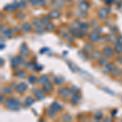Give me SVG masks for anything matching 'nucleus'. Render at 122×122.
<instances>
[{"mask_svg": "<svg viewBox=\"0 0 122 122\" xmlns=\"http://www.w3.org/2000/svg\"><path fill=\"white\" fill-rule=\"evenodd\" d=\"M5 106L10 111H18L20 107V102L15 98H8L5 102Z\"/></svg>", "mask_w": 122, "mask_h": 122, "instance_id": "obj_1", "label": "nucleus"}, {"mask_svg": "<svg viewBox=\"0 0 122 122\" xmlns=\"http://www.w3.org/2000/svg\"><path fill=\"white\" fill-rule=\"evenodd\" d=\"M33 25L35 28V32L38 34H42V33H44L45 31V28L42 27V24L41 23L40 19H34L33 20Z\"/></svg>", "mask_w": 122, "mask_h": 122, "instance_id": "obj_2", "label": "nucleus"}, {"mask_svg": "<svg viewBox=\"0 0 122 122\" xmlns=\"http://www.w3.org/2000/svg\"><path fill=\"white\" fill-rule=\"evenodd\" d=\"M103 55L107 59H112L114 56V48L111 46H105L103 49Z\"/></svg>", "mask_w": 122, "mask_h": 122, "instance_id": "obj_3", "label": "nucleus"}, {"mask_svg": "<svg viewBox=\"0 0 122 122\" xmlns=\"http://www.w3.org/2000/svg\"><path fill=\"white\" fill-rule=\"evenodd\" d=\"M108 14H109V8L107 7H103L98 11V17L101 20H104L107 19Z\"/></svg>", "mask_w": 122, "mask_h": 122, "instance_id": "obj_4", "label": "nucleus"}, {"mask_svg": "<svg viewBox=\"0 0 122 122\" xmlns=\"http://www.w3.org/2000/svg\"><path fill=\"white\" fill-rule=\"evenodd\" d=\"M58 94L64 99H68L69 97H71L72 92H71L70 89L67 87H60L58 90Z\"/></svg>", "mask_w": 122, "mask_h": 122, "instance_id": "obj_5", "label": "nucleus"}, {"mask_svg": "<svg viewBox=\"0 0 122 122\" xmlns=\"http://www.w3.org/2000/svg\"><path fill=\"white\" fill-rule=\"evenodd\" d=\"M28 89V85L25 82H20L19 84L15 85V90L16 91V93L18 94H23Z\"/></svg>", "mask_w": 122, "mask_h": 122, "instance_id": "obj_6", "label": "nucleus"}, {"mask_svg": "<svg viewBox=\"0 0 122 122\" xmlns=\"http://www.w3.org/2000/svg\"><path fill=\"white\" fill-rule=\"evenodd\" d=\"M69 33L72 36L76 37V38H83L86 35V33L83 32L82 30H81L80 29H74V28H71L69 29Z\"/></svg>", "mask_w": 122, "mask_h": 122, "instance_id": "obj_7", "label": "nucleus"}, {"mask_svg": "<svg viewBox=\"0 0 122 122\" xmlns=\"http://www.w3.org/2000/svg\"><path fill=\"white\" fill-rule=\"evenodd\" d=\"M20 7V3L18 2H14L11 4H7L4 7V11H8V12H12V11H15L16 9H18Z\"/></svg>", "mask_w": 122, "mask_h": 122, "instance_id": "obj_8", "label": "nucleus"}, {"mask_svg": "<svg viewBox=\"0 0 122 122\" xmlns=\"http://www.w3.org/2000/svg\"><path fill=\"white\" fill-rule=\"evenodd\" d=\"M33 94H34V97H35V99H36V100H38V101H41V100L44 99L45 98H46V92L42 89L36 90L34 91V93H33Z\"/></svg>", "mask_w": 122, "mask_h": 122, "instance_id": "obj_9", "label": "nucleus"}, {"mask_svg": "<svg viewBox=\"0 0 122 122\" xmlns=\"http://www.w3.org/2000/svg\"><path fill=\"white\" fill-rule=\"evenodd\" d=\"M20 55L23 56L25 58H27L29 56V47L27 46L26 43H22L20 45Z\"/></svg>", "mask_w": 122, "mask_h": 122, "instance_id": "obj_10", "label": "nucleus"}, {"mask_svg": "<svg viewBox=\"0 0 122 122\" xmlns=\"http://www.w3.org/2000/svg\"><path fill=\"white\" fill-rule=\"evenodd\" d=\"M115 68H116L115 64H113V63H112V62H108L105 66H103V72H104V73H106V74L112 73Z\"/></svg>", "mask_w": 122, "mask_h": 122, "instance_id": "obj_11", "label": "nucleus"}, {"mask_svg": "<svg viewBox=\"0 0 122 122\" xmlns=\"http://www.w3.org/2000/svg\"><path fill=\"white\" fill-rule=\"evenodd\" d=\"M77 7L80 10L86 11L90 8V4L86 0H79V1L77 2Z\"/></svg>", "mask_w": 122, "mask_h": 122, "instance_id": "obj_12", "label": "nucleus"}, {"mask_svg": "<svg viewBox=\"0 0 122 122\" xmlns=\"http://www.w3.org/2000/svg\"><path fill=\"white\" fill-rule=\"evenodd\" d=\"M50 81H51V78L48 75H42L38 77V81L37 82H38L39 85H41V86H44L45 84L48 83V82H50Z\"/></svg>", "mask_w": 122, "mask_h": 122, "instance_id": "obj_13", "label": "nucleus"}, {"mask_svg": "<svg viewBox=\"0 0 122 122\" xmlns=\"http://www.w3.org/2000/svg\"><path fill=\"white\" fill-rule=\"evenodd\" d=\"M88 38H89V40L91 42L95 43V42H98L99 41L100 35L99 34V33H97L94 32V31H92V32L89 34V36H88Z\"/></svg>", "mask_w": 122, "mask_h": 122, "instance_id": "obj_14", "label": "nucleus"}, {"mask_svg": "<svg viewBox=\"0 0 122 122\" xmlns=\"http://www.w3.org/2000/svg\"><path fill=\"white\" fill-rule=\"evenodd\" d=\"M50 107L51 110H53L55 112H61L63 110L62 106H61L58 102H56V101L53 102V103L50 105V107Z\"/></svg>", "mask_w": 122, "mask_h": 122, "instance_id": "obj_15", "label": "nucleus"}, {"mask_svg": "<svg viewBox=\"0 0 122 122\" xmlns=\"http://www.w3.org/2000/svg\"><path fill=\"white\" fill-rule=\"evenodd\" d=\"M29 3L33 7H38V6H45L46 3V0H29Z\"/></svg>", "mask_w": 122, "mask_h": 122, "instance_id": "obj_16", "label": "nucleus"}, {"mask_svg": "<svg viewBox=\"0 0 122 122\" xmlns=\"http://www.w3.org/2000/svg\"><path fill=\"white\" fill-rule=\"evenodd\" d=\"M107 42L112 43V44L115 45L116 43L117 42V38L118 37H117V35L115 34L114 33H110L107 34Z\"/></svg>", "mask_w": 122, "mask_h": 122, "instance_id": "obj_17", "label": "nucleus"}, {"mask_svg": "<svg viewBox=\"0 0 122 122\" xmlns=\"http://www.w3.org/2000/svg\"><path fill=\"white\" fill-rule=\"evenodd\" d=\"M81 99V96L78 94H73V95H72L70 97V103L71 105L75 106L78 103L79 100Z\"/></svg>", "mask_w": 122, "mask_h": 122, "instance_id": "obj_18", "label": "nucleus"}, {"mask_svg": "<svg viewBox=\"0 0 122 122\" xmlns=\"http://www.w3.org/2000/svg\"><path fill=\"white\" fill-rule=\"evenodd\" d=\"M42 90H44L46 93H51V92L54 90V86L51 82H48V83L45 84L44 86H42Z\"/></svg>", "mask_w": 122, "mask_h": 122, "instance_id": "obj_19", "label": "nucleus"}, {"mask_svg": "<svg viewBox=\"0 0 122 122\" xmlns=\"http://www.w3.org/2000/svg\"><path fill=\"white\" fill-rule=\"evenodd\" d=\"M1 33H2V34H3V36L5 37V38H11L13 34V30L7 27V28L3 29V30L1 31Z\"/></svg>", "mask_w": 122, "mask_h": 122, "instance_id": "obj_20", "label": "nucleus"}, {"mask_svg": "<svg viewBox=\"0 0 122 122\" xmlns=\"http://www.w3.org/2000/svg\"><path fill=\"white\" fill-rule=\"evenodd\" d=\"M83 50L86 51L87 54H91L92 52L94 51V45L90 42H87L86 45L84 46V48Z\"/></svg>", "mask_w": 122, "mask_h": 122, "instance_id": "obj_21", "label": "nucleus"}, {"mask_svg": "<svg viewBox=\"0 0 122 122\" xmlns=\"http://www.w3.org/2000/svg\"><path fill=\"white\" fill-rule=\"evenodd\" d=\"M60 15H61V12L58 9H53L50 11V13H49V16L51 19H58L59 17L60 16Z\"/></svg>", "mask_w": 122, "mask_h": 122, "instance_id": "obj_22", "label": "nucleus"}, {"mask_svg": "<svg viewBox=\"0 0 122 122\" xmlns=\"http://www.w3.org/2000/svg\"><path fill=\"white\" fill-rule=\"evenodd\" d=\"M91 59L93 60H99L102 56H103V52L99 51H94L91 53Z\"/></svg>", "mask_w": 122, "mask_h": 122, "instance_id": "obj_23", "label": "nucleus"}, {"mask_svg": "<svg viewBox=\"0 0 122 122\" xmlns=\"http://www.w3.org/2000/svg\"><path fill=\"white\" fill-rule=\"evenodd\" d=\"M33 29V25L29 22H25L21 25V30L24 32H30Z\"/></svg>", "mask_w": 122, "mask_h": 122, "instance_id": "obj_24", "label": "nucleus"}, {"mask_svg": "<svg viewBox=\"0 0 122 122\" xmlns=\"http://www.w3.org/2000/svg\"><path fill=\"white\" fill-rule=\"evenodd\" d=\"M52 5L56 8H60L64 6V0H54L52 2Z\"/></svg>", "mask_w": 122, "mask_h": 122, "instance_id": "obj_25", "label": "nucleus"}, {"mask_svg": "<svg viewBox=\"0 0 122 122\" xmlns=\"http://www.w3.org/2000/svg\"><path fill=\"white\" fill-rule=\"evenodd\" d=\"M34 102H35V99H33V97H31V96H29V97H27L26 99H25L24 103H25V105L26 106V107H30L32 104L34 103Z\"/></svg>", "mask_w": 122, "mask_h": 122, "instance_id": "obj_26", "label": "nucleus"}, {"mask_svg": "<svg viewBox=\"0 0 122 122\" xmlns=\"http://www.w3.org/2000/svg\"><path fill=\"white\" fill-rule=\"evenodd\" d=\"M53 82L54 84H56V86H61L63 83H64V78L62 76H55L53 78Z\"/></svg>", "mask_w": 122, "mask_h": 122, "instance_id": "obj_27", "label": "nucleus"}, {"mask_svg": "<svg viewBox=\"0 0 122 122\" xmlns=\"http://www.w3.org/2000/svg\"><path fill=\"white\" fill-rule=\"evenodd\" d=\"M45 30L48 31V32H54V31L56 30V26H55L54 24L50 22L49 24L45 25Z\"/></svg>", "mask_w": 122, "mask_h": 122, "instance_id": "obj_28", "label": "nucleus"}, {"mask_svg": "<svg viewBox=\"0 0 122 122\" xmlns=\"http://www.w3.org/2000/svg\"><path fill=\"white\" fill-rule=\"evenodd\" d=\"M122 75V69L120 68H116L112 72V76L113 77H118V76Z\"/></svg>", "mask_w": 122, "mask_h": 122, "instance_id": "obj_29", "label": "nucleus"}, {"mask_svg": "<svg viewBox=\"0 0 122 122\" xmlns=\"http://www.w3.org/2000/svg\"><path fill=\"white\" fill-rule=\"evenodd\" d=\"M107 60H108V59L107 58V57L102 56L101 58H100L99 60H98V63H99V66H102V67L105 66L106 64H107V63H108Z\"/></svg>", "mask_w": 122, "mask_h": 122, "instance_id": "obj_30", "label": "nucleus"}, {"mask_svg": "<svg viewBox=\"0 0 122 122\" xmlns=\"http://www.w3.org/2000/svg\"><path fill=\"white\" fill-rule=\"evenodd\" d=\"M28 81L29 82V84L33 85V84H35L37 81H38V78H37V76L35 75L31 74V75H29V76L28 77Z\"/></svg>", "mask_w": 122, "mask_h": 122, "instance_id": "obj_31", "label": "nucleus"}, {"mask_svg": "<svg viewBox=\"0 0 122 122\" xmlns=\"http://www.w3.org/2000/svg\"><path fill=\"white\" fill-rule=\"evenodd\" d=\"M1 93L3 94H10L12 93V90H11V87H8V86H5V87H2Z\"/></svg>", "mask_w": 122, "mask_h": 122, "instance_id": "obj_32", "label": "nucleus"}, {"mask_svg": "<svg viewBox=\"0 0 122 122\" xmlns=\"http://www.w3.org/2000/svg\"><path fill=\"white\" fill-rule=\"evenodd\" d=\"M78 55L80 56L81 60H88V54L84 50H80L79 51H78Z\"/></svg>", "mask_w": 122, "mask_h": 122, "instance_id": "obj_33", "label": "nucleus"}, {"mask_svg": "<svg viewBox=\"0 0 122 122\" xmlns=\"http://www.w3.org/2000/svg\"><path fill=\"white\" fill-rule=\"evenodd\" d=\"M51 19V17L49 16V15H46V16H43L42 18H41L40 21H41V23H42L43 25H47V24L50 23Z\"/></svg>", "mask_w": 122, "mask_h": 122, "instance_id": "obj_34", "label": "nucleus"}, {"mask_svg": "<svg viewBox=\"0 0 122 122\" xmlns=\"http://www.w3.org/2000/svg\"><path fill=\"white\" fill-rule=\"evenodd\" d=\"M19 65H20V64H19L18 60H17V59L15 58V57L11 59V68L15 69V68H16Z\"/></svg>", "mask_w": 122, "mask_h": 122, "instance_id": "obj_35", "label": "nucleus"}, {"mask_svg": "<svg viewBox=\"0 0 122 122\" xmlns=\"http://www.w3.org/2000/svg\"><path fill=\"white\" fill-rule=\"evenodd\" d=\"M114 51L116 53H117V54H121L122 53V46L121 45H120L119 43H116L115 45H114Z\"/></svg>", "mask_w": 122, "mask_h": 122, "instance_id": "obj_36", "label": "nucleus"}, {"mask_svg": "<svg viewBox=\"0 0 122 122\" xmlns=\"http://www.w3.org/2000/svg\"><path fill=\"white\" fill-rule=\"evenodd\" d=\"M46 115L48 116L49 117L53 118V117H55V116H56V112H55L53 111V110H51L50 107H49V108H47V109H46Z\"/></svg>", "mask_w": 122, "mask_h": 122, "instance_id": "obj_37", "label": "nucleus"}, {"mask_svg": "<svg viewBox=\"0 0 122 122\" xmlns=\"http://www.w3.org/2000/svg\"><path fill=\"white\" fill-rule=\"evenodd\" d=\"M15 58L17 59V60H18L20 65H22V64H25V57L23 56H21V55H19V56H15Z\"/></svg>", "mask_w": 122, "mask_h": 122, "instance_id": "obj_38", "label": "nucleus"}, {"mask_svg": "<svg viewBox=\"0 0 122 122\" xmlns=\"http://www.w3.org/2000/svg\"><path fill=\"white\" fill-rule=\"evenodd\" d=\"M64 37H65V38L67 39V41H68V42H74V38H75V37L74 36H72V34H68V33H66L65 35H64Z\"/></svg>", "mask_w": 122, "mask_h": 122, "instance_id": "obj_39", "label": "nucleus"}, {"mask_svg": "<svg viewBox=\"0 0 122 122\" xmlns=\"http://www.w3.org/2000/svg\"><path fill=\"white\" fill-rule=\"evenodd\" d=\"M102 117H103V113H102L101 112H96L94 114V119H95L96 121L101 120Z\"/></svg>", "mask_w": 122, "mask_h": 122, "instance_id": "obj_40", "label": "nucleus"}, {"mask_svg": "<svg viewBox=\"0 0 122 122\" xmlns=\"http://www.w3.org/2000/svg\"><path fill=\"white\" fill-rule=\"evenodd\" d=\"M62 120L64 121H72V117L70 115H68V114H65V115L63 116Z\"/></svg>", "mask_w": 122, "mask_h": 122, "instance_id": "obj_41", "label": "nucleus"}, {"mask_svg": "<svg viewBox=\"0 0 122 122\" xmlns=\"http://www.w3.org/2000/svg\"><path fill=\"white\" fill-rule=\"evenodd\" d=\"M28 6V2L27 0H21L20 2V7H22V8H25V7Z\"/></svg>", "mask_w": 122, "mask_h": 122, "instance_id": "obj_42", "label": "nucleus"}, {"mask_svg": "<svg viewBox=\"0 0 122 122\" xmlns=\"http://www.w3.org/2000/svg\"><path fill=\"white\" fill-rule=\"evenodd\" d=\"M99 42L100 44H105V43H107V37H106V36L100 37Z\"/></svg>", "mask_w": 122, "mask_h": 122, "instance_id": "obj_43", "label": "nucleus"}, {"mask_svg": "<svg viewBox=\"0 0 122 122\" xmlns=\"http://www.w3.org/2000/svg\"><path fill=\"white\" fill-rule=\"evenodd\" d=\"M16 16L18 17L20 20H23L25 18V14L23 12V11H19V12H17Z\"/></svg>", "mask_w": 122, "mask_h": 122, "instance_id": "obj_44", "label": "nucleus"}, {"mask_svg": "<svg viewBox=\"0 0 122 122\" xmlns=\"http://www.w3.org/2000/svg\"><path fill=\"white\" fill-rule=\"evenodd\" d=\"M70 90H71V92H72V94H77L78 92H79V89H78L76 86H72Z\"/></svg>", "mask_w": 122, "mask_h": 122, "instance_id": "obj_45", "label": "nucleus"}, {"mask_svg": "<svg viewBox=\"0 0 122 122\" xmlns=\"http://www.w3.org/2000/svg\"><path fill=\"white\" fill-rule=\"evenodd\" d=\"M26 72H25V71H22V72H20V73L19 74L18 76H19V78H20V79H24V78H25L26 77Z\"/></svg>", "mask_w": 122, "mask_h": 122, "instance_id": "obj_46", "label": "nucleus"}, {"mask_svg": "<svg viewBox=\"0 0 122 122\" xmlns=\"http://www.w3.org/2000/svg\"><path fill=\"white\" fill-rule=\"evenodd\" d=\"M93 31H94V32H95V33H99V34H100V33H102V29L99 28V27H94Z\"/></svg>", "mask_w": 122, "mask_h": 122, "instance_id": "obj_47", "label": "nucleus"}, {"mask_svg": "<svg viewBox=\"0 0 122 122\" xmlns=\"http://www.w3.org/2000/svg\"><path fill=\"white\" fill-rule=\"evenodd\" d=\"M4 95H5V94H2L1 96H0V101H1V103H5V102H6Z\"/></svg>", "mask_w": 122, "mask_h": 122, "instance_id": "obj_48", "label": "nucleus"}, {"mask_svg": "<svg viewBox=\"0 0 122 122\" xmlns=\"http://www.w3.org/2000/svg\"><path fill=\"white\" fill-rule=\"evenodd\" d=\"M42 69V67L40 66V65H38V64H35V67H34V70H37V71H40Z\"/></svg>", "mask_w": 122, "mask_h": 122, "instance_id": "obj_49", "label": "nucleus"}, {"mask_svg": "<svg viewBox=\"0 0 122 122\" xmlns=\"http://www.w3.org/2000/svg\"><path fill=\"white\" fill-rule=\"evenodd\" d=\"M106 3H107V5H112V3H114V2H116V0H106Z\"/></svg>", "mask_w": 122, "mask_h": 122, "instance_id": "obj_50", "label": "nucleus"}, {"mask_svg": "<svg viewBox=\"0 0 122 122\" xmlns=\"http://www.w3.org/2000/svg\"><path fill=\"white\" fill-rule=\"evenodd\" d=\"M117 62L119 63V64H121V65H122V56H118L117 58Z\"/></svg>", "mask_w": 122, "mask_h": 122, "instance_id": "obj_51", "label": "nucleus"}, {"mask_svg": "<svg viewBox=\"0 0 122 122\" xmlns=\"http://www.w3.org/2000/svg\"><path fill=\"white\" fill-rule=\"evenodd\" d=\"M117 43H119L120 45H121V46H122V36L118 37V38H117Z\"/></svg>", "mask_w": 122, "mask_h": 122, "instance_id": "obj_52", "label": "nucleus"}, {"mask_svg": "<svg viewBox=\"0 0 122 122\" xmlns=\"http://www.w3.org/2000/svg\"><path fill=\"white\" fill-rule=\"evenodd\" d=\"M49 50H50V49H48V48H46V47H45V48H43V49H42V50L40 51V53H41V54H42V53H45V52L48 51Z\"/></svg>", "mask_w": 122, "mask_h": 122, "instance_id": "obj_53", "label": "nucleus"}, {"mask_svg": "<svg viewBox=\"0 0 122 122\" xmlns=\"http://www.w3.org/2000/svg\"><path fill=\"white\" fill-rule=\"evenodd\" d=\"M104 90H105L107 92V93H109V94H113V95H114V94H115L113 93L112 91H111V90H106V88H104Z\"/></svg>", "mask_w": 122, "mask_h": 122, "instance_id": "obj_54", "label": "nucleus"}, {"mask_svg": "<svg viewBox=\"0 0 122 122\" xmlns=\"http://www.w3.org/2000/svg\"><path fill=\"white\" fill-rule=\"evenodd\" d=\"M3 64H4V60H3V58H1V65L3 66Z\"/></svg>", "mask_w": 122, "mask_h": 122, "instance_id": "obj_55", "label": "nucleus"}, {"mask_svg": "<svg viewBox=\"0 0 122 122\" xmlns=\"http://www.w3.org/2000/svg\"><path fill=\"white\" fill-rule=\"evenodd\" d=\"M103 121H111V119H110V118H106V119H104Z\"/></svg>", "mask_w": 122, "mask_h": 122, "instance_id": "obj_56", "label": "nucleus"}, {"mask_svg": "<svg viewBox=\"0 0 122 122\" xmlns=\"http://www.w3.org/2000/svg\"><path fill=\"white\" fill-rule=\"evenodd\" d=\"M116 3H122V0H116Z\"/></svg>", "mask_w": 122, "mask_h": 122, "instance_id": "obj_57", "label": "nucleus"}, {"mask_svg": "<svg viewBox=\"0 0 122 122\" xmlns=\"http://www.w3.org/2000/svg\"><path fill=\"white\" fill-rule=\"evenodd\" d=\"M66 2H68V3H72V2L74 1V0H65Z\"/></svg>", "mask_w": 122, "mask_h": 122, "instance_id": "obj_58", "label": "nucleus"}, {"mask_svg": "<svg viewBox=\"0 0 122 122\" xmlns=\"http://www.w3.org/2000/svg\"><path fill=\"white\" fill-rule=\"evenodd\" d=\"M120 81H121V83L122 84V77L121 78V80H120Z\"/></svg>", "mask_w": 122, "mask_h": 122, "instance_id": "obj_59", "label": "nucleus"}, {"mask_svg": "<svg viewBox=\"0 0 122 122\" xmlns=\"http://www.w3.org/2000/svg\"><path fill=\"white\" fill-rule=\"evenodd\" d=\"M101 1H106V0H101Z\"/></svg>", "mask_w": 122, "mask_h": 122, "instance_id": "obj_60", "label": "nucleus"}]
</instances>
